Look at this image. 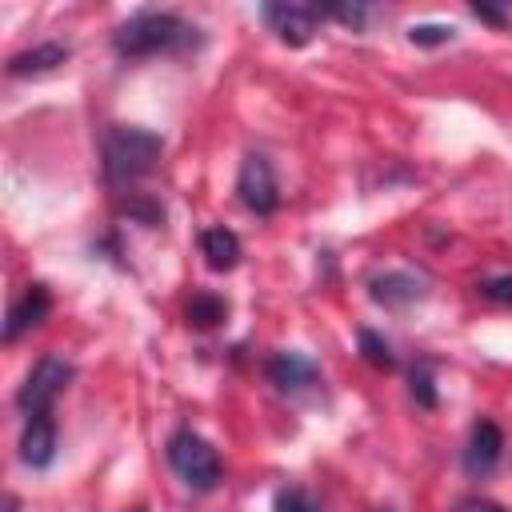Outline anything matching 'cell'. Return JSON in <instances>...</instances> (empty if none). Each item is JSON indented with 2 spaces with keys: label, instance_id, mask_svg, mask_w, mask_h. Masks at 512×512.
I'll return each instance as SVG.
<instances>
[{
  "label": "cell",
  "instance_id": "7c38bea8",
  "mask_svg": "<svg viewBox=\"0 0 512 512\" xmlns=\"http://www.w3.org/2000/svg\"><path fill=\"white\" fill-rule=\"evenodd\" d=\"M200 256L212 272H228L240 264V240L232 228H204L200 232Z\"/></svg>",
  "mask_w": 512,
  "mask_h": 512
},
{
  "label": "cell",
  "instance_id": "d6986e66",
  "mask_svg": "<svg viewBox=\"0 0 512 512\" xmlns=\"http://www.w3.org/2000/svg\"><path fill=\"white\" fill-rule=\"evenodd\" d=\"M276 512H316V508L300 488H280L276 492Z\"/></svg>",
  "mask_w": 512,
  "mask_h": 512
},
{
  "label": "cell",
  "instance_id": "e0dca14e",
  "mask_svg": "<svg viewBox=\"0 0 512 512\" xmlns=\"http://www.w3.org/2000/svg\"><path fill=\"white\" fill-rule=\"evenodd\" d=\"M408 40L420 44V48L448 44V40H452V24H412V28H408Z\"/></svg>",
  "mask_w": 512,
  "mask_h": 512
},
{
  "label": "cell",
  "instance_id": "30bf717a",
  "mask_svg": "<svg viewBox=\"0 0 512 512\" xmlns=\"http://www.w3.org/2000/svg\"><path fill=\"white\" fill-rule=\"evenodd\" d=\"M56 456V424L52 416H28L24 436H20V460L28 468H48Z\"/></svg>",
  "mask_w": 512,
  "mask_h": 512
},
{
  "label": "cell",
  "instance_id": "44dd1931",
  "mask_svg": "<svg viewBox=\"0 0 512 512\" xmlns=\"http://www.w3.org/2000/svg\"><path fill=\"white\" fill-rule=\"evenodd\" d=\"M472 16H476V20H488V24H504V20H508L504 8H488V4H472Z\"/></svg>",
  "mask_w": 512,
  "mask_h": 512
},
{
  "label": "cell",
  "instance_id": "2e32d148",
  "mask_svg": "<svg viewBox=\"0 0 512 512\" xmlns=\"http://www.w3.org/2000/svg\"><path fill=\"white\" fill-rule=\"evenodd\" d=\"M412 400L420 408H436V384H432V364L412 368Z\"/></svg>",
  "mask_w": 512,
  "mask_h": 512
},
{
  "label": "cell",
  "instance_id": "7a4b0ae2",
  "mask_svg": "<svg viewBox=\"0 0 512 512\" xmlns=\"http://www.w3.org/2000/svg\"><path fill=\"white\" fill-rule=\"evenodd\" d=\"M164 152V140L148 128H136V124H124V128H112L104 136V176L112 188H128L136 180H144L156 160Z\"/></svg>",
  "mask_w": 512,
  "mask_h": 512
},
{
  "label": "cell",
  "instance_id": "52a82bcc",
  "mask_svg": "<svg viewBox=\"0 0 512 512\" xmlns=\"http://www.w3.org/2000/svg\"><path fill=\"white\" fill-rule=\"evenodd\" d=\"M504 456V432L492 420H476L468 448H464V472L468 476H488Z\"/></svg>",
  "mask_w": 512,
  "mask_h": 512
},
{
  "label": "cell",
  "instance_id": "ba28073f",
  "mask_svg": "<svg viewBox=\"0 0 512 512\" xmlns=\"http://www.w3.org/2000/svg\"><path fill=\"white\" fill-rule=\"evenodd\" d=\"M48 312H52V292H48L44 284H28V288H24V296L8 308L4 340H8V344H12V340H20L28 328L44 324V320H48Z\"/></svg>",
  "mask_w": 512,
  "mask_h": 512
},
{
  "label": "cell",
  "instance_id": "6da1fadb",
  "mask_svg": "<svg viewBox=\"0 0 512 512\" xmlns=\"http://www.w3.org/2000/svg\"><path fill=\"white\" fill-rule=\"evenodd\" d=\"M112 44L120 56L136 60V56H160V52H188L200 44V32L172 12H136L116 28Z\"/></svg>",
  "mask_w": 512,
  "mask_h": 512
},
{
  "label": "cell",
  "instance_id": "8fae6325",
  "mask_svg": "<svg viewBox=\"0 0 512 512\" xmlns=\"http://www.w3.org/2000/svg\"><path fill=\"white\" fill-rule=\"evenodd\" d=\"M372 300L384 308H408V304L424 300V280L412 272H384L372 280Z\"/></svg>",
  "mask_w": 512,
  "mask_h": 512
},
{
  "label": "cell",
  "instance_id": "603a6c76",
  "mask_svg": "<svg viewBox=\"0 0 512 512\" xmlns=\"http://www.w3.org/2000/svg\"><path fill=\"white\" fill-rule=\"evenodd\" d=\"M8 512H20V508H16V500H8Z\"/></svg>",
  "mask_w": 512,
  "mask_h": 512
},
{
  "label": "cell",
  "instance_id": "ffe728a7",
  "mask_svg": "<svg viewBox=\"0 0 512 512\" xmlns=\"http://www.w3.org/2000/svg\"><path fill=\"white\" fill-rule=\"evenodd\" d=\"M324 16H336L340 24H348V28H360L364 24V16H368V8H360V4H332V8H324Z\"/></svg>",
  "mask_w": 512,
  "mask_h": 512
},
{
  "label": "cell",
  "instance_id": "277c9868",
  "mask_svg": "<svg viewBox=\"0 0 512 512\" xmlns=\"http://www.w3.org/2000/svg\"><path fill=\"white\" fill-rule=\"evenodd\" d=\"M68 380H72V364L64 356H40L32 364L28 380L16 392V408L24 416H48L52 404H56V396L68 388Z\"/></svg>",
  "mask_w": 512,
  "mask_h": 512
},
{
  "label": "cell",
  "instance_id": "cb8c5ba5",
  "mask_svg": "<svg viewBox=\"0 0 512 512\" xmlns=\"http://www.w3.org/2000/svg\"><path fill=\"white\" fill-rule=\"evenodd\" d=\"M376 512H388V508H376Z\"/></svg>",
  "mask_w": 512,
  "mask_h": 512
},
{
  "label": "cell",
  "instance_id": "8992f818",
  "mask_svg": "<svg viewBox=\"0 0 512 512\" xmlns=\"http://www.w3.org/2000/svg\"><path fill=\"white\" fill-rule=\"evenodd\" d=\"M268 32H276V40L300 48L316 36V24L324 20V8L320 4H264L260 8Z\"/></svg>",
  "mask_w": 512,
  "mask_h": 512
},
{
  "label": "cell",
  "instance_id": "5b68a950",
  "mask_svg": "<svg viewBox=\"0 0 512 512\" xmlns=\"http://www.w3.org/2000/svg\"><path fill=\"white\" fill-rule=\"evenodd\" d=\"M236 192H240V204H244L248 212H256V216L276 212L280 192H276V176H272L268 156H260V152H248V156H244L240 176H236Z\"/></svg>",
  "mask_w": 512,
  "mask_h": 512
},
{
  "label": "cell",
  "instance_id": "5bb4252c",
  "mask_svg": "<svg viewBox=\"0 0 512 512\" xmlns=\"http://www.w3.org/2000/svg\"><path fill=\"white\" fill-rule=\"evenodd\" d=\"M184 316H188L192 328H216V324L228 316V304H224L216 292H196V296L188 300Z\"/></svg>",
  "mask_w": 512,
  "mask_h": 512
},
{
  "label": "cell",
  "instance_id": "3957f363",
  "mask_svg": "<svg viewBox=\"0 0 512 512\" xmlns=\"http://www.w3.org/2000/svg\"><path fill=\"white\" fill-rule=\"evenodd\" d=\"M168 464H172V472L192 492H212L216 480H220V456H216V448L204 436H196L192 428H180L168 440Z\"/></svg>",
  "mask_w": 512,
  "mask_h": 512
},
{
  "label": "cell",
  "instance_id": "ac0fdd59",
  "mask_svg": "<svg viewBox=\"0 0 512 512\" xmlns=\"http://www.w3.org/2000/svg\"><path fill=\"white\" fill-rule=\"evenodd\" d=\"M480 292H484L492 304L512 308V276H492V280H484V284H480Z\"/></svg>",
  "mask_w": 512,
  "mask_h": 512
},
{
  "label": "cell",
  "instance_id": "9c48e42d",
  "mask_svg": "<svg viewBox=\"0 0 512 512\" xmlns=\"http://www.w3.org/2000/svg\"><path fill=\"white\" fill-rule=\"evenodd\" d=\"M268 380H272L280 392L296 396V392H304V388H312V384L320 380V368H316L308 356H300V352H280V356L268 364Z\"/></svg>",
  "mask_w": 512,
  "mask_h": 512
},
{
  "label": "cell",
  "instance_id": "7402d4cb",
  "mask_svg": "<svg viewBox=\"0 0 512 512\" xmlns=\"http://www.w3.org/2000/svg\"><path fill=\"white\" fill-rule=\"evenodd\" d=\"M460 512H504L500 504H492V500H464L460 504Z\"/></svg>",
  "mask_w": 512,
  "mask_h": 512
},
{
  "label": "cell",
  "instance_id": "4fadbf2b",
  "mask_svg": "<svg viewBox=\"0 0 512 512\" xmlns=\"http://www.w3.org/2000/svg\"><path fill=\"white\" fill-rule=\"evenodd\" d=\"M68 60V48L64 44H36L28 52H16L8 60V76H44L52 68H60Z\"/></svg>",
  "mask_w": 512,
  "mask_h": 512
},
{
  "label": "cell",
  "instance_id": "9a60e30c",
  "mask_svg": "<svg viewBox=\"0 0 512 512\" xmlns=\"http://www.w3.org/2000/svg\"><path fill=\"white\" fill-rule=\"evenodd\" d=\"M360 352H364V360L372 364V368H380V372H392L396 368V352H392V344L384 340V336H376V332H360Z\"/></svg>",
  "mask_w": 512,
  "mask_h": 512
}]
</instances>
